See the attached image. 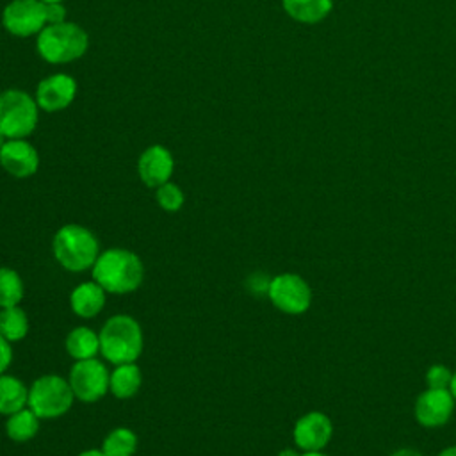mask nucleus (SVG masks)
<instances>
[{
  "mask_svg": "<svg viewBox=\"0 0 456 456\" xmlns=\"http://www.w3.org/2000/svg\"><path fill=\"white\" fill-rule=\"evenodd\" d=\"M39 121L36 98L21 89H5L0 93V130L7 139L28 137Z\"/></svg>",
  "mask_w": 456,
  "mask_h": 456,
  "instance_id": "nucleus-5",
  "label": "nucleus"
},
{
  "mask_svg": "<svg viewBox=\"0 0 456 456\" xmlns=\"http://www.w3.org/2000/svg\"><path fill=\"white\" fill-rule=\"evenodd\" d=\"M55 260L71 273L91 269L100 255V242L94 233L82 224L61 226L52 240Z\"/></svg>",
  "mask_w": 456,
  "mask_h": 456,
  "instance_id": "nucleus-3",
  "label": "nucleus"
},
{
  "mask_svg": "<svg viewBox=\"0 0 456 456\" xmlns=\"http://www.w3.org/2000/svg\"><path fill=\"white\" fill-rule=\"evenodd\" d=\"M0 333L9 342H18L27 337L28 317L18 305L0 310Z\"/></svg>",
  "mask_w": 456,
  "mask_h": 456,
  "instance_id": "nucleus-21",
  "label": "nucleus"
},
{
  "mask_svg": "<svg viewBox=\"0 0 456 456\" xmlns=\"http://www.w3.org/2000/svg\"><path fill=\"white\" fill-rule=\"evenodd\" d=\"M12 362V349H11V342L0 333V374H4L7 370V367Z\"/></svg>",
  "mask_w": 456,
  "mask_h": 456,
  "instance_id": "nucleus-27",
  "label": "nucleus"
},
{
  "mask_svg": "<svg viewBox=\"0 0 456 456\" xmlns=\"http://www.w3.org/2000/svg\"><path fill=\"white\" fill-rule=\"evenodd\" d=\"M142 383L141 369L132 363H121L116 365V369L110 372L109 379V390L118 399H130L134 397Z\"/></svg>",
  "mask_w": 456,
  "mask_h": 456,
  "instance_id": "nucleus-16",
  "label": "nucleus"
},
{
  "mask_svg": "<svg viewBox=\"0 0 456 456\" xmlns=\"http://www.w3.org/2000/svg\"><path fill=\"white\" fill-rule=\"evenodd\" d=\"M449 392H451L452 397L456 399V370L452 372V379H451V385H449Z\"/></svg>",
  "mask_w": 456,
  "mask_h": 456,
  "instance_id": "nucleus-32",
  "label": "nucleus"
},
{
  "mask_svg": "<svg viewBox=\"0 0 456 456\" xmlns=\"http://www.w3.org/2000/svg\"><path fill=\"white\" fill-rule=\"evenodd\" d=\"M89 46L87 32L73 23L62 21L46 25L36 39L37 53L50 64H68L80 59Z\"/></svg>",
  "mask_w": 456,
  "mask_h": 456,
  "instance_id": "nucleus-4",
  "label": "nucleus"
},
{
  "mask_svg": "<svg viewBox=\"0 0 456 456\" xmlns=\"http://www.w3.org/2000/svg\"><path fill=\"white\" fill-rule=\"evenodd\" d=\"M93 278L109 294H128L142 283L144 265L130 249L110 248L98 255Z\"/></svg>",
  "mask_w": 456,
  "mask_h": 456,
  "instance_id": "nucleus-1",
  "label": "nucleus"
},
{
  "mask_svg": "<svg viewBox=\"0 0 456 456\" xmlns=\"http://www.w3.org/2000/svg\"><path fill=\"white\" fill-rule=\"evenodd\" d=\"M155 200L159 203V207L166 212H178L183 207L185 196L183 191L173 183V182H166L160 187H157L155 191Z\"/></svg>",
  "mask_w": 456,
  "mask_h": 456,
  "instance_id": "nucleus-24",
  "label": "nucleus"
},
{
  "mask_svg": "<svg viewBox=\"0 0 456 456\" xmlns=\"http://www.w3.org/2000/svg\"><path fill=\"white\" fill-rule=\"evenodd\" d=\"M333 435V424L330 417L322 411H308L301 415L292 429V438L297 449L322 451Z\"/></svg>",
  "mask_w": 456,
  "mask_h": 456,
  "instance_id": "nucleus-12",
  "label": "nucleus"
},
{
  "mask_svg": "<svg viewBox=\"0 0 456 456\" xmlns=\"http://www.w3.org/2000/svg\"><path fill=\"white\" fill-rule=\"evenodd\" d=\"M28 404V388L14 376L0 374V413L11 415Z\"/></svg>",
  "mask_w": 456,
  "mask_h": 456,
  "instance_id": "nucleus-19",
  "label": "nucleus"
},
{
  "mask_svg": "<svg viewBox=\"0 0 456 456\" xmlns=\"http://www.w3.org/2000/svg\"><path fill=\"white\" fill-rule=\"evenodd\" d=\"M278 456H301V454L296 449H292V447H285V449H281L278 452Z\"/></svg>",
  "mask_w": 456,
  "mask_h": 456,
  "instance_id": "nucleus-31",
  "label": "nucleus"
},
{
  "mask_svg": "<svg viewBox=\"0 0 456 456\" xmlns=\"http://www.w3.org/2000/svg\"><path fill=\"white\" fill-rule=\"evenodd\" d=\"M0 166L14 178H28L39 167V153L27 139H7L0 150Z\"/></svg>",
  "mask_w": 456,
  "mask_h": 456,
  "instance_id": "nucleus-14",
  "label": "nucleus"
},
{
  "mask_svg": "<svg viewBox=\"0 0 456 456\" xmlns=\"http://www.w3.org/2000/svg\"><path fill=\"white\" fill-rule=\"evenodd\" d=\"M175 169V159L171 151L162 144L148 146L137 160V173L146 187H160L169 182Z\"/></svg>",
  "mask_w": 456,
  "mask_h": 456,
  "instance_id": "nucleus-13",
  "label": "nucleus"
},
{
  "mask_svg": "<svg viewBox=\"0 0 456 456\" xmlns=\"http://www.w3.org/2000/svg\"><path fill=\"white\" fill-rule=\"evenodd\" d=\"M23 299V281L14 269L0 267V308L16 306Z\"/></svg>",
  "mask_w": 456,
  "mask_h": 456,
  "instance_id": "nucleus-23",
  "label": "nucleus"
},
{
  "mask_svg": "<svg viewBox=\"0 0 456 456\" xmlns=\"http://www.w3.org/2000/svg\"><path fill=\"white\" fill-rule=\"evenodd\" d=\"M426 385L428 388H449L452 372L444 363H433L426 372Z\"/></svg>",
  "mask_w": 456,
  "mask_h": 456,
  "instance_id": "nucleus-25",
  "label": "nucleus"
},
{
  "mask_svg": "<svg viewBox=\"0 0 456 456\" xmlns=\"http://www.w3.org/2000/svg\"><path fill=\"white\" fill-rule=\"evenodd\" d=\"M64 346L68 354L75 360L96 358L100 353V335L87 326H78L68 333Z\"/></svg>",
  "mask_w": 456,
  "mask_h": 456,
  "instance_id": "nucleus-18",
  "label": "nucleus"
},
{
  "mask_svg": "<svg viewBox=\"0 0 456 456\" xmlns=\"http://www.w3.org/2000/svg\"><path fill=\"white\" fill-rule=\"evenodd\" d=\"M78 456H105V452L102 449H87V451H82Z\"/></svg>",
  "mask_w": 456,
  "mask_h": 456,
  "instance_id": "nucleus-29",
  "label": "nucleus"
},
{
  "mask_svg": "<svg viewBox=\"0 0 456 456\" xmlns=\"http://www.w3.org/2000/svg\"><path fill=\"white\" fill-rule=\"evenodd\" d=\"M283 11L299 23H319L333 9V0H281Z\"/></svg>",
  "mask_w": 456,
  "mask_h": 456,
  "instance_id": "nucleus-17",
  "label": "nucleus"
},
{
  "mask_svg": "<svg viewBox=\"0 0 456 456\" xmlns=\"http://www.w3.org/2000/svg\"><path fill=\"white\" fill-rule=\"evenodd\" d=\"M75 394L69 381L59 374H45L28 388V408L39 419H57L73 404Z\"/></svg>",
  "mask_w": 456,
  "mask_h": 456,
  "instance_id": "nucleus-6",
  "label": "nucleus"
},
{
  "mask_svg": "<svg viewBox=\"0 0 456 456\" xmlns=\"http://www.w3.org/2000/svg\"><path fill=\"white\" fill-rule=\"evenodd\" d=\"M390 456H424V454L413 447H401V449L394 451Z\"/></svg>",
  "mask_w": 456,
  "mask_h": 456,
  "instance_id": "nucleus-28",
  "label": "nucleus"
},
{
  "mask_svg": "<svg viewBox=\"0 0 456 456\" xmlns=\"http://www.w3.org/2000/svg\"><path fill=\"white\" fill-rule=\"evenodd\" d=\"M41 2H45V4H50V2H64V0H41Z\"/></svg>",
  "mask_w": 456,
  "mask_h": 456,
  "instance_id": "nucleus-35",
  "label": "nucleus"
},
{
  "mask_svg": "<svg viewBox=\"0 0 456 456\" xmlns=\"http://www.w3.org/2000/svg\"><path fill=\"white\" fill-rule=\"evenodd\" d=\"M5 141H7V137H5V134L0 130V150L4 148V144H5Z\"/></svg>",
  "mask_w": 456,
  "mask_h": 456,
  "instance_id": "nucleus-34",
  "label": "nucleus"
},
{
  "mask_svg": "<svg viewBox=\"0 0 456 456\" xmlns=\"http://www.w3.org/2000/svg\"><path fill=\"white\" fill-rule=\"evenodd\" d=\"M436 456H456V445H449V447L442 449Z\"/></svg>",
  "mask_w": 456,
  "mask_h": 456,
  "instance_id": "nucleus-30",
  "label": "nucleus"
},
{
  "mask_svg": "<svg viewBox=\"0 0 456 456\" xmlns=\"http://www.w3.org/2000/svg\"><path fill=\"white\" fill-rule=\"evenodd\" d=\"M137 449V436L128 428L112 429L102 442L105 456H134Z\"/></svg>",
  "mask_w": 456,
  "mask_h": 456,
  "instance_id": "nucleus-22",
  "label": "nucleus"
},
{
  "mask_svg": "<svg viewBox=\"0 0 456 456\" xmlns=\"http://www.w3.org/2000/svg\"><path fill=\"white\" fill-rule=\"evenodd\" d=\"M2 27L16 37L37 36L46 27V5L41 0H11L2 9Z\"/></svg>",
  "mask_w": 456,
  "mask_h": 456,
  "instance_id": "nucleus-8",
  "label": "nucleus"
},
{
  "mask_svg": "<svg viewBox=\"0 0 456 456\" xmlns=\"http://www.w3.org/2000/svg\"><path fill=\"white\" fill-rule=\"evenodd\" d=\"M100 353L112 365L135 362L144 346L141 324L125 314L112 315L102 328Z\"/></svg>",
  "mask_w": 456,
  "mask_h": 456,
  "instance_id": "nucleus-2",
  "label": "nucleus"
},
{
  "mask_svg": "<svg viewBox=\"0 0 456 456\" xmlns=\"http://www.w3.org/2000/svg\"><path fill=\"white\" fill-rule=\"evenodd\" d=\"M301 456H328V454H324L322 451H306Z\"/></svg>",
  "mask_w": 456,
  "mask_h": 456,
  "instance_id": "nucleus-33",
  "label": "nucleus"
},
{
  "mask_svg": "<svg viewBox=\"0 0 456 456\" xmlns=\"http://www.w3.org/2000/svg\"><path fill=\"white\" fill-rule=\"evenodd\" d=\"M267 297L280 312L299 315L312 305V289L303 276L296 273H281L271 278Z\"/></svg>",
  "mask_w": 456,
  "mask_h": 456,
  "instance_id": "nucleus-7",
  "label": "nucleus"
},
{
  "mask_svg": "<svg viewBox=\"0 0 456 456\" xmlns=\"http://www.w3.org/2000/svg\"><path fill=\"white\" fill-rule=\"evenodd\" d=\"M454 404L456 399L449 388H426L415 399L413 415L422 428L435 429L449 422L454 411Z\"/></svg>",
  "mask_w": 456,
  "mask_h": 456,
  "instance_id": "nucleus-10",
  "label": "nucleus"
},
{
  "mask_svg": "<svg viewBox=\"0 0 456 456\" xmlns=\"http://www.w3.org/2000/svg\"><path fill=\"white\" fill-rule=\"evenodd\" d=\"M77 80L66 73L45 77L36 87L37 107L45 112H59L69 107L77 96Z\"/></svg>",
  "mask_w": 456,
  "mask_h": 456,
  "instance_id": "nucleus-11",
  "label": "nucleus"
},
{
  "mask_svg": "<svg viewBox=\"0 0 456 456\" xmlns=\"http://www.w3.org/2000/svg\"><path fill=\"white\" fill-rule=\"evenodd\" d=\"M105 289L93 281H84L77 285L69 296V306L75 315L82 319L96 317L105 305Z\"/></svg>",
  "mask_w": 456,
  "mask_h": 456,
  "instance_id": "nucleus-15",
  "label": "nucleus"
},
{
  "mask_svg": "<svg viewBox=\"0 0 456 456\" xmlns=\"http://www.w3.org/2000/svg\"><path fill=\"white\" fill-rule=\"evenodd\" d=\"M110 372L96 360H77L69 370V387L77 399L84 403H94L102 399L109 390Z\"/></svg>",
  "mask_w": 456,
  "mask_h": 456,
  "instance_id": "nucleus-9",
  "label": "nucleus"
},
{
  "mask_svg": "<svg viewBox=\"0 0 456 456\" xmlns=\"http://www.w3.org/2000/svg\"><path fill=\"white\" fill-rule=\"evenodd\" d=\"M46 5V25L66 21V5L62 2H50Z\"/></svg>",
  "mask_w": 456,
  "mask_h": 456,
  "instance_id": "nucleus-26",
  "label": "nucleus"
},
{
  "mask_svg": "<svg viewBox=\"0 0 456 456\" xmlns=\"http://www.w3.org/2000/svg\"><path fill=\"white\" fill-rule=\"evenodd\" d=\"M39 429V417L30 408H21L9 415L5 433L14 442H28Z\"/></svg>",
  "mask_w": 456,
  "mask_h": 456,
  "instance_id": "nucleus-20",
  "label": "nucleus"
}]
</instances>
